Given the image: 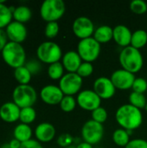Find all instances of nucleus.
Listing matches in <instances>:
<instances>
[{
  "mask_svg": "<svg viewBox=\"0 0 147 148\" xmlns=\"http://www.w3.org/2000/svg\"><path fill=\"white\" fill-rule=\"evenodd\" d=\"M146 101L147 100L145 94H140L133 91L129 95V103L139 109L146 108Z\"/></svg>",
  "mask_w": 147,
  "mask_h": 148,
  "instance_id": "nucleus-29",
  "label": "nucleus"
},
{
  "mask_svg": "<svg viewBox=\"0 0 147 148\" xmlns=\"http://www.w3.org/2000/svg\"><path fill=\"white\" fill-rule=\"evenodd\" d=\"M83 83L81 78L77 73H66L59 81V88L64 95H73L81 92Z\"/></svg>",
  "mask_w": 147,
  "mask_h": 148,
  "instance_id": "nucleus-9",
  "label": "nucleus"
},
{
  "mask_svg": "<svg viewBox=\"0 0 147 148\" xmlns=\"http://www.w3.org/2000/svg\"><path fill=\"white\" fill-rule=\"evenodd\" d=\"M132 88L133 92L145 94L147 90V81L143 77H136Z\"/></svg>",
  "mask_w": 147,
  "mask_h": 148,
  "instance_id": "nucleus-35",
  "label": "nucleus"
},
{
  "mask_svg": "<svg viewBox=\"0 0 147 148\" xmlns=\"http://www.w3.org/2000/svg\"><path fill=\"white\" fill-rule=\"evenodd\" d=\"M20 148H43L41 142H39L38 140H34V139H31L26 142H23L21 144V147Z\"/></svg>",
  "mask_w": 147,
  "mask_h": 148,
  "instance_id": "nucleus-39",
  "label": "nucleus"
},
{
  "mask_svg": "<svg viewBox=\"0 0 147 148\" xmlns=\"http://www.w3.org/2000/svg\"><path fill=\"white\" fill-rule=\"evenodd\" d=\"M97 148H101V147H97Z\"/></svg>",
  "mask_w": 147,
  "mask_h": 148,
  "instance_id": "nucleus-46",
  "label": "nucleus"
},
{
  "mask_svg": "<svg viewBox=\"0 0 147 148\" xmlns=\"http://www.w3.org/2000/svg\"><path fill=\"white\" fill-rule=\"evenodd\" d=\"M135 78L136 77L134 74L124 69L114 70L110 76V79L112 80L115 88L120 90H126L132 88Z\"/></svg>",
  "mask_w": 147,
  "mask_h": 148,
  "instance_id": "nucleus-13",
  "label": "nucleus"
},
{
  "mask_svg": "<svg viewBox=\"0 0 147 148\" xmlns=\"http://www.w3.org/2000/svg\"><path fill=\"white\" fill-rule=\"evenodd\" d=\"M75 139L68 134H62L57 139V144L62 147H68L74 144Z\"/></svg>",
  "mask_w": 147,
  "mask_h": 148,
  "instance_id": "nucleus-36",
  "label": "nucleus"
},
{
  "mask_svg": "<svg viewBox=\"0 0 147 148\" xmlns=\"http://www.w3.org/2000/svg\"><path fill=\"white\" fill-rule=\"evenodd\" d=\"M36 56L41 62L52 64L62 58V48L55 42H43L36 49Z\"/></svg>",
  "mask_w": 147,
  "mask_h": 148,
  "instance_id": "nucleus-5",
  "label": "nucleus"
},
{
  "mask_svg": "<svg viewBox=\"0 0 147 148\" xmlns=\"http://www.w3.org/2000/svg\"><path fill=\"white\" fill-rule=\"evenodd\" d=\"M66 148H76V145H71V146H69V147H68Z\"/></svg>",
  "mask_w": 147,
  "mask_h": 148,
  "instance_id": "nucleus-44",
  "label": "nucleus"
},
{
  "mask_svg": "<svg viewBox=\"0 0 147 148\" xmlns=\"http://www.w3.org/2000/svg\"><path fill=\"white\" fill-rule=\"evenodd\" d=\"M32 134H33V131L30 126L28 124H24V123H19L18 125L15 127L13 130L14 139L17 140L21 143H23L31 140Z\"/></svg>",
  "mask_w": 147,
  "mask_h": 148,
  "instance_id": "nucleus-21",
  "label": "nucleus"
},
{
  "mask_svg": "<svg viewBox=\"0 0 147 148\" xmlns=\"http://www.w3.org/2000/svg\"><path fill=\"white\" fill-rule=\"evenodd\" d=\"M76 148H94L93 147V145L88 143V142H85V141H81L80 143H78L76 145Z\"/></svg>",
  "mask_w": 147,
  "mask_h": 148,
  "instance_id": "nucleus-42",
  "label": "nucleus"
},
{
  "mask_svg": "<svg viewBox=\"0 0 147 148\" xmlns=\"http://www.w3.org/2000/svg\"><path fill=\"white\" fill-rule=\"evenodd\" d=\"M25 66L29 70V72L32 74V75L39 73L42 69L41 62L39 60H30L29 62H26Z\"/></svg>",
  "mask_w": 147,
  "mask_h": 148,
  "instance_id": "nucleus-37",
  "label": "nucleus"
},
{
  "mask_svg": "<svg viewBox=\"0 0 147 148\" xmlns=\"http://www.w3.org/2000/svg\"><path fill=\"white\" fill-rule=\"evenodd\" d=\"M112 138H113V142L117 146L121 147H125L129 143V141L131 140H130V134H128L127 130L121 128V127L114 130V132L113 133Z\"/></svg>",
  "mask_w": 147,
  "mask_h": 148,
  "instance_id": "nucleus-26",
  "label": "nucleus"
},
{
  "mask_svg": "<svg viewBox=\"0 0 147 148\" xmlns=\"http://www.w3.org/2000/svg\"><path fill=\"white\" fill-rule=\"evenodd\" d=\"M72 29L75 36H77L81 40L91 37L95 30V27L93 21L89 17L84 16H78L74 20Z\"/></svg>",
  "mask_w": 147,
  "mask_h": 148,
  "instance_id": "nucleus-10",
  "label": "nucleus"
},
{
  "mask_svg": "<svg viewBox=\"0 0 147 148\" xmlns=\"http://www.w3.org/2000/svg\"><path fill=\"white\" fill-rule=\"evenodd\" d=\"M94 72V66L92 64V62H82L81 66L79 67L78 70H77V74L81 77V78H86L90 76Z\"/></svg>",
  "mask_w": 147,
  "mask_h": 148,
  "instance_id": "nucleus-34",
  "label": "nucleus"
},
{
  "mask_svg": "<svg viewBox=\"0 0 147 148\" xmlns=\"http://www.w3.org/2000/svg\"><path fill=\"white\" fill-rule=\"evenodd\" d=\"M94 91L102 99L108 100L113 97L116 88L110 77L100 76L94 82Z\"/></svg>",
  "mask_w": 147,
  "mask_h": 148,
  "instance_id": "nucleus-12",
  "label": "nucleus"
},
{
  "mask_svg": "<svg viewBox=\"0 0 147 148\" xmlns=\"http://www.w3.org/2000/svg\"><path fill=\"white\" fill-rule=\"evenodd\" d=\"M4 30L6 32L8 39L10 42L22 43L27 38L28 30L24 23L12 21L7 25Z\"/></svg>",
  "mask_w": 147,
  "mask_h": 148,
  "instance_id": "nucleus-14",
  "label": "nucleus"
},
{
  "mask_svg": "<svg viewBox=\"0 0 147 148\" xmlns=\"http://www.w3.org/2000/svg\"><path fill=\"white\" fill-rule=\"evenodd\" d=\"M125 148H147V140L141 138L133 139Z\"/></svg>",
  "mask_w": 147,
  "mask_h": 148,
  "instance_id": "nucleus-38",
  "label": "nucleus"
},
{
  "mask_svg": "<svg viewBox=\"0 0 147 148\" xmlns=\"http://www.w3.org/2000/svg\"><path fill=\"white\" fill-rule=\"evenodd\" d=\"M14 76L16 82L21 85L29 84L32 78V74L26 68L25 65L18 67L14 69Z\"/></svg>",
  "mask_w": 147,
  "mask_h": 148,
  "instance_id": "nucleus-25",
  "label": "nucleus"
},
{
  "mask_svg": "<svg viewBox=\"0 0 147 148\" xmlns=\"http://www.w3.org/2000/svg\"><path fill=\"white\" fill-rule=\"evenodd\" d=\"M145 109L146 110V112H147V101H146V108H145Z\"/></svg>",
  "mask_w": 147,
  "mask_h": 148,
  "instance_id": "nucleus-45",
  "label": "nucleus"
},
{
  "mask_svg": "<svg viewBox=\"0 0 147 148\" xmlns=\"http://www.w3.org/2000/svg\"><path fill=\"white\" fill-rule=\"evenodd\" d=\"M60 30L59 23L57 22H49L47 23L44 29V34L48 38H55Z\"/></svg>",
  "mask_w": 147,
  "mask_h": 148,
  "instance_id": "nucleus-33",
  "label": "nucleus"
},
{
  "mask_svg": "<svg viewBox=\"0 0 147 148\" xmlns=\"http://www.w3.org/2000/svg\"><path fill=\"white\" fill-rule=\"evenodd\" d=\"M119 61L122 69L136 74L141 70L144 65V58L139 49L129 45L121 49Z\"/></svg>",
  "mask_w": 147,
  "mask_h": 148,
  "instance_id": "nucleus-2",
  "label": "nucleus"
},
{
  "mask_svg": "<svg viewBox=\"0 0 147 148\" xmlns=\"http://www.w3.org/2000/svg\"><path fill=\"white\" fill-rule=\"evenodd\" d=\"M8 36L6 35V32L3 29H0V52L3 49V48L6 46V44L9 42Z\"/></svg>",
  "mask_w": 147,
  "mask_h": 148,
  "instance_id": "nucleus-40",
  "label": "nucleus"
},
{
  "mask_svg": "<svg viewBox=\"0 0 147 148\" xmlns=\"http://www.w3.org/2000/svg\"><path fill=\"white\" fill-rule=\"evenodd\" d=\"M66 5L62 0H45L40 7L41 17L49 22H57L65 13Z\"/></svg>",
  "mask_w": 147,
  "mask_h": 148,
  "instance_id": "nucleus-6",
  "label": "nucleus"
},
{
  "mask_svg": "<svg viewBox=\"0 0 147 148\" xmlns=\"http://www.w3.org/2000/svg\"><path fill=\"white\" fill-rule=\"evenodd\" d=\"M12 14H13L14 21L22 23H25L29 22L32 17V11L30 8L26 5H18L15 7Z\"/></svg>",
  "mask_w": 147,
  "mask_h": 148,
  "instance_id": "nucleus-22",
  "label": "nucleus"
},
{
  "mask_svg": "<svg viewBox=\"0 0 147 148\" xmlns=\"http://www.w3.org/2000/svg\"><path fill=\"white\" fill-rule=\"evenodd\" d=\"M115 120L121 128L133 131L142 125L143 114L139 108L127 103L118 108L115 113Z\"/></svg>",
  "mask_w": 147,
  "mask_h": 148,
  "instance_id": "nucleus-1",
  "label": "nucleus"
},
{
  "mask_svg": "<svg viewBox=\"0 0 147 148\" xmlns=\"http://www.w3.org/2000/svg\"><path fill=\"white\" fill-rule=\"evenodd\" d=\"M81 133L83 141L94 145L99 143L103 139L105 129L103 124L91 119L83 124Z\"/></svg>",
  "mask_w": 147,
  "mask_h": 148,
  "instance_id": "nucleus-8",
  "label": "nucleus"
},
{
  "mask_svg": "<svg viewBox=\"0 0 147 148\" xmlns=\"http://www.w3.org/2000/svg\"><path fill=\"white\" fill-rule=\"evenodd\" d=\"M1 54L4 62L14 69L26 63V51L21 43L9 41Z\"/></svg>",
  "mask_w": 147,
  "mask_h": 148,
  "instance_id": "nucleus-3",
  "label": "nucleus"
},
{
  "mask_svg": "<svg viewBox=\"0 0 147 148\" xmlns=\"http://www.w3.org/2000/svg\"><path fill=\"white\" fill-rule=\"evenodd\" d=\"M36 100V90L29 84H18L12 92V101L20 108L33 107Z\"/></svg>",
  "mask_w": 147,
  "mask_h": 148,
  "instance_id": "nucleus-4",
  "label": "nucleus"
},
{
  "mask_svg": "<svg viewBox=\"0 0 147 148\" xmlns=\"http://www.w3.org/2000/svg\"><path fill=\"white\" fill-rule=\"evenodd\" d=\"M21 142L20 141H18L17 140H16V139H12L10 142H9V145H10V147L11 148H20L21 147Z\"/></svg>",
  "mask_w": 147,
  "mask_h": 148,
  "instance_id": "nucleus-41",
  "label": "nucleus"
},
{
  "mask_svg": "<svg viewBox=\"0 0 147 148\" xmlns=\"http://www.w3.org/2000/svg\"><path fill=\"white\" fill-rule=\"evenodd\" d=\"M82 62L81 57L76 50L67 51L62 58V63L64 69L69 73H76Z\"/></svg>",
  "mask_w": 147,
  "mask_h": 148,
  "instance_id": "nucleus-18",
  "label": "nucleus"
},
{
  "mask_svg": "<svg viewBox=\"0 0 147 148\" xmlns=\"http://www.w3.org/2000/svg\"><path fill=\"white\" fill-rule=\"evenodd\" d=\"M21 108L13 101L4 102L0 107V118L7 123H12L19 120Z\"/></svg>",
  "mask_w": 147,
  "mask_h": 148,
  "instance_id": "nucleus-16",
  "label": "nucleus"
},
{
  "mask_svg": "<svg viewBox=\"0 0 147 148\" xmlns=\"http://www.w3.org/2000/svg\"><path fill=\"white\" fill-rule=\"evenodd\" d=\"M147 43V31L142 29H136L133 32L131 39V46L139 49L145 47Z\"/></svg>",
  "mask_w": 147,
  "mask_h": 148,
  "instance_id": "nucleus-23",
  "label": "nucleus"
},
{
  "mask_svg": "<svg viewBox=\"0 0 147 148\" xmlns=\"http://www.w3.org/2000/svg\"><path fill=\"white\" fill-rule=\"evenodd\" d=\"M77 104L84 110L93 111L101 107V98L91 89H83L77 95Z\"/></svg>",
  "mask_w": 147,
  "mask_h": 148,
  "instance_id": "nucleus-11",
  "label": "nucleus"
},
{
  "mask_svg": "<svg viewBox=\"0 0 147 148\" xmlns=\"http://www.w3.org/2000/svg\"><path fill=\"white\" fill-rule=\"evenodd\" d=\"M93 37L101 44L107 43L113 38V28L109 25H101L95 29Z\"/></svg>",
  "mask_w": 147,
  "mask_h": 148,
  "instance_id": "nucleus-20",
  "label": "nucleus"
},
{
  "mask_svg": "<svg viewBox=\"0 0 147 148\" xmlns=\"http://www.w3.org/2000/svg\"><path fill=\"white\" fill-rule=\"evenodd\" d=\"M101 50V44L91 36L80 40L77 44L76 51L81 57L82 61L92 62L99 57Z\"/></svg>",
  "mask_w": 147,
  "mask_h": 148,
  "instance_id": "nucleus-7",
  "label": "nucleus"
},
{
  "mask_svg": "<svg viewBox=\"0 0 147 148\" xmlns=\"http://www.w3.org/2000/svg\"><path fill=\"white\" fill-rule=\"evenodd\" d=\"M59 105L63 112L69 113L75 108L77 105V101L76 98H75L73 95H64Z\"/></svg>",
  "mask_w": 147,
  "mask_h": 148,
  "instance_id": "nucleus-30",
  "label": "nucleus"
},
{
  "mask_svg": "<svg viewBox=\"0 0 147 148\" xmlns=\"http://www.w3.org/2000/svg\"><path fill=\"white\" fill-rule=\"evenodd\" d=\"M133 32L131 29L124 24H118L115 27H113V40L115 42L125 48L131 44V39H132Z\"/></svg>",
  "mask_w": 147,
  "mask_h": 148,
  "instance_id": "nucleus-19",
  "label": "nucleus"
},
{
  "mask_svg": "<svg viewBox=\"0 0 147 148\" xmlns=\"http://www.w3.org/2000/svg\"><path fill=\"white\" fill-rule=\"evenodd\" d=\"M0 148H11L10 147V145H9V143H5V144H3Z\"/></svg>",
  "mask_w": 147,
  "mask_h": 148,
  "instance_id": "nucleus-43",
  "label": "nucleus"
},
{
  "mask_svg": "<svg viewBox=\"0 0 147 148\" xmlns=\"http://www.w3.org/2000/svg\"><path fill=\"white\" fill-rule=\"evenodd\" d=\"M64 94L59 88V86L49 84L44 86L40 91V97L46 104L56 105L60 104Z\"/></svg>",
  "mask_w": 147,
  "mask_h": 148,
  "instance_id": "nucleus-15",
  "label": "nucleus"
},
{
  "mask_svg": "<svg viewBox=\"0 0 147 148\" xmlns=\"http://www.w3.org/2000/svg\"><path fill=\"white\" fill-rule=\"evenodd\" d=\"M64 67L62 62H56L49 65L48 75L52 80H59L64 75Z\"/></svg>",
  "mask_w": 147,
  "mask_h": 148,
  "instance_id": "nucleus-27",
  "label": "nucleus"
},
{
  "mask_svg": "<svg viewBox=\"0 0 147 148\" xmlns=\"http://www.w3.org/2000/svg\"><path fill=\"white\" fill-rule=\"evenodd\" d=\"M36 112L33 107L21 108L20 117H19L21 123L29 125L36 120Z\"/></svg>",
  "mask_w": 147,
  "mask_h": 148,
  "instance_id": "nucleus-28",
  "label": "nucleus"
},
{
  "mask_svg": "<svg viewBox=\"0 0 147 148\" xmlns=\"http://www.w3.org/2000/svg\"><path fill=\"white\" fill-rule=\"evenodd\" d=\"M91 115H92V120H94L99 123H101V124H103L107 120V117H108L107 109L101 106L97 108L96 109L93 110L91 113Z\"/></svg>",
  "mask_w": 147,
  "mask_h": 148,
  "instance_id": "nucleus-31",
  "label": "nucleus"
},
{
  "mask_svg": "<svg viewBox=\"0 0 147 148\" xmlns=\"http://www.w3.org/2000/svg\"><path fill=\"white\" fill-rule=\"evenodd\" d=\"M13 14L10 6L5 4L3 1H0V29L6 28L7 25L12 22Z\"/></svg>",
  "mask_w": 147,
  "mask_h": 148,
  "instance_id": "nucleus-24",
  "label": "nucleus"
},
{
  "mask_svg": "<svg viewBox=\"0 0 147 148\" xmlns=\"http://www.w3.org/2000/svg\"><path fill=\"white\" fill-rule=\"evenodd\" d=\"M55 127L49 122H42L37 125L35 129V136L36 140L42 143H47L53 140L55 136Z\"/></svg>",
  "mask_w": 147,
  "mask_h": 148,
  "instance_id": "nucleus-17",
  "label": "nucleus"
},
{
  "mask_svg": "<svg viewBox=\"0 0 147 148\" xmlns=\"http://www.w3.org/2000/svg\"><path fill=\"white\" fill-rule=\"evenodd\" d=\"M130 9L135 14H144L147 11V3L144 0H133L130 3Z\"/></svg>",
  "mask_w": 147,
  "mask_h": 148,
  "instance_id": "nucleus-32",
  "label": "nucleus"
}]
</instances>
